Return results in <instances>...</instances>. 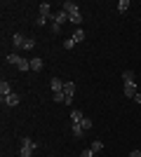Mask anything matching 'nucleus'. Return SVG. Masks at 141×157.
<instances>
[{
  "label": "nucleus",
  "instance_id": "6ab92c4d",
  "mask_svg": "<svg viewBox=\"0 0 141 157\" xmlns=\"http://www.w3.org/2000/svg\"><path fill=\"white\" fill-rule=\"evenodd\" d=\"M89 148H92V150H94V155H96V152H101V150H104V143H101V141H92V145H89Z\"/></svg>",
  "mask_w": 141,
  "mask_h": 157
},
{
  "label": "nucleus",
  "instance_id": "0eeeda50",
  "mask_svg": "<svg viewBox=\"0 0 141 157\" xmlns=\"http://www.w3.org/2000/svg\"><path fill=\"white\" fill-rule=\"evenodd\" d=\"M52 5L49 2H40V17H45V19H52Z\"/></svg>",
  "mask_w": 141,
  "mask_h": 157
},
{
  "label": "nucleus",
  "instance_id": "b1692460",
  "mask_svg": "<svg viewBox=\"0 0 141 157\" xmlns=\"http://www.w3.org/2000/svg\"><path fill=\"white\" fill-rule=\"evenodd\" d=\"M49 19H45V17H38V21H35V26H45Z\"/></svg>",
  "mask_w": 141,
  "mask_h": 157
},
{
  "label": "nucleus",
  "instance_id": "a211bd4d",
  "mask_svg": "<svg viewBox=\"0 0 141 157\" xmlns=\"http://www.w3.org/2000/svg\"><path fill=\"white\" fill-rule=\"evenodd\" d=\"M122 80H125V82H134L136 75H134L132 71H122Z\"/></svg>",
  "mask_w": 141,
  "mask_h": 157
},
{
  "label": "nucleus",
  "instance_id": "ddd939ff",
  "mask_svg": "<svg viewBox=\"0 0 141 157\" xmlns=\"http://www.w3.org/2000/svg\"><path fill=\"white\" fill-rule=\"evenodd\" d=\"M52 98L57 101V103H64V105H68V98H66V94H64V92H54V94H52Z\"/></svg>",
  "mask_w": 141,
  "mask_h": 157
},
{
  "label": "nucleus",
  "instance_id": "9d476101",
  "mask_svg": "<svg viewBox=\"0 0 141 157\" xmlns=\"http://www.w3.org/2000/svg\"><path fill=\"white\" fill-rule=\"evenodd\" d=\"M42 68H45V63H42V59H40V56H35V59H31V71L40 73Z\"/></svg>",
  "mask_w": 141,
  "mask_h": 157
},
{
  "label": "nucleus",
  "instance_id": "dca6fc26",
  "mask_svg": "<svg viewBox=\"0 0 141 157\" xmlns=\"http://www.w3.org/2000/svg\"><path fill=\"white\" fill-rule=\"evenodd\" d=\"M71 131H73L75 138H82V136H85V129H82L80 124H73V127H71Z\"/></svg>",
  "mask_w": 141,
  "mask_h": 157
},
{
  "label": "nucleus",
  "instance_id": "2eb2a0df",
  "mask_svg": "<svg viewBox=\"0 0 141 157\" xmlns=\"http://www.w3.org/2000/svg\"><path fill=\"white\" fill-rule=\"evenodd\" d=\"M82 117H85V115H82L80 110H71V122H73V124H80Z\"/></svg>",
  "mask_w": 141,
  "mask_h": 157
},
{
  "label": "nucleus",
  "instance_id": "aec40b11",
  "mask_svg": "<svg viewBox=\"0 0 141 157\" xmlns=\"http://www.w3.org/2000/svg\"><path fill=\"white\" fill-rule=\"evenodd\" d=\"M80 127H82V129H85V131H89V129H92V120H89V117H82Z\"/></svg>",
  "mask_w": 141,
  "mask_h": 157
},
{
  "label": "nucleus",
  "instance_id": "39448f33",
  "mask_svg": "<svg viewBox=\"0 0 141 157\" xmlns=\"http://www.w3.org/2000/svg\"><path fill=\"white\" fill-rule=\"evenodd\" d=\"M64 94H66L68 103L73 101V94H75V82H64Z\"/></svg>",
  "mask_w": 141,
  "mask_h": 157
},
{
  "label": "nucleus",
  "instance_id": "7ed1b4c3",
  "mask_svg": "<svg viewBox=\"0 0 141 157\" xmlns=\"http://www.w3.org/2000/svg\"><path fill=\"white\" fill-rule=\"evenodd\" d=\"M61 10H64L68 17H73V14H80V7L75 5L73 0H66V2H61Z\"/></svg>",
  "mask_w": 141,
  "mask_h": 157
},
{
  "label": "nucleus",
  "instance_id": "a878e982",
  "mask_svg": "<svg viewBox=\"0 0 141 157\" xmlns=\"http://www.w3.org/2000/svg\"><path fill=\"white\" fill-rule=\"evenodd\" d=\"M134 101H136V103L141 105V94H136V96H134Z\"/></svg>",
  "mask_w": 141,
  "mask_h": 157
},
{
  "label": "nucleus",
  "instance_id": "f257e3e1",
  "mask_svg": "<svg viewBox=\"0 0 141 157\" xmlns=\"http://www.w3.org/2000/svg\"><path fill=\"white\" fill-rule=\"evenodd\" d=\"M35 148H38V143H35L33 138H24L21 141V157H33V152H35Z\"/></svg>",
  "mask_w": 141,
  "mask_h": 157
},
{
  "label": "nucleus",
  "instance_id": "f03ea898",
  "mask_svg": "<svg viewBox=\"0 0 141 157\" xmlns=\"http://www.w3.org/2000/svg\"><path fill=\"white\" fill-rule=\"evenodd\" d=\"M52 24H57V26H64V24H66V21H71V17H68L66 12H64V10H59V12H54L52 14Z\"/></svg>",
  "mask_w": 141,
  "mask_h": 157
},
{
  "label": "nucleus",
  "instance_id": "1a4fd4ad",
  "mask_svg": "<svg viewBox=\"0 0 141 157\" xmlns=\"http://www.w3.org/2000/svg\"><path fill=\"white\" fill-rule=\"evenodd\" d=\"M26 59H21L19 54H7V63H12V66H17V68H21V63H24Z\"/></svg>",
  "mask_w": 141,
  "mask_h": 157
},
{
  "label": "nucleus",
  "instance_id": "f8f14e48",
  "mask_svg": "<svg viewBox=\"0 0 141 157\" xmlns=\"http://www.w3.org/2000/svg\"><path fill=\"white\" fill-rule=\"evenodd\" d=\"M49 85H52V92H64V82H61L59 78H52Z\"/></svg>",
  "mask_w": 141,
  "mask_h": 157
},
{
  "label": "nucleus",
  "instance_id": "4468645a",
  "mask_svg": "<svg viewBox=\"0 0 141 157\" xmlns=\"http://www.w3.org/2000/svg\"><path fill=\"white\" fill-rule=\"evenodd\" d=\"M71 38L75 40V45H80V42H82L85 38H87V35H85V31H82V28H78V31H75L73 35H71Z\"/></svg>",
  "mask_w": 141,
  "mask_h": 157
},
{
  "label": "nucleus",
  "instance_id": "5701e85b",
  "mask_svg": "<svg viewBox=\"0 0 141 157\" xmlns=\"http://www.w3.org/2000/svg\"><path fill=\"white\" fill-rule=\"evenodd\" d=\"M80 157H94V150H92V148H87V150L80 152Z\"/></svg>",
  "mask_w": 141,
  "mask_h": 157
},
{
  "label": "nucleus",
  "instance_id": "20e7f679",
  "mask_svg": "<svg viewBox=\"0 0 141 157\" xmlns=\"http://www.w3.org/2000/svg\"><path fill=\"white\" fill-rule=\"evenodd\" d=\"M122 92H125V96H127V98H134L136 94H139L136 82H125V89H122Z\"/></svg>",
  "mask_w": 141,
  "mask_h": 157
},
{
  "label": "nucleus",
  "instance_id": "423d86ee",
  "mask_svg": "<svg viewBox=\"0 0 141 157\" xmlns=\"http://www.w3.org/2000/svg\"><path fill=\"white\" fill-rule=\"evenodd\" d=\"M2 101H5V105L14 108V105H19V94H17V92H12V94H7V96L2 98Z\"/></svg>",
  "mask_w": 141,
  "mask_h": 157
},
{
  "label": "nucleus",
  "instance_id": "9b49d317",
  "mask_svg": "<svg viewBox=\"0 0 141 157\" xmlns=\"http://www.w3.org/2000/svg\"><path fill=\"white\" fill-rule=\"evenodd\" d=\"M0 94H2V98H5L7 94H12V85H10L7 80H2V82H0Z\"/></svg>",
  "mask_w": 141,
  "mask_h": 157
},
{
  "label": "nucleus",
  "instance_id": "6e6552de",
  "mask_svg": "<svg viewBox=\"0 0 141 157\" xmlns=\"http://www.w3.org/2000/svg\"><path fill=\"white\" fill-rule=\"evenodd\" d=\"M24 42H26V38H24L21 33H14L12 35V45L17 47V49H24Z\"/></svg>",
  "mask_w": 141,
  "mask_h": 157
},
{
  "label": "nucleus",
  "instance_id": "412c9836",
  "mask_svg": "<svg viewBox=\"0 0 141 157\" xmlns=\"http://www.w3.org/2000/svg\"><path fill=\"white\" fill-rule=\"evenodd\" d=\"M73 47H75V40H73V38L64 40V49H73Z\"/></svg>",
  "mask_w": 141,
  "mask_h": 157
},
{
  "label": "nucleus",
  "instance_id": "393cba45",
  "mask_svg": "<svg viewBox=\"0 0 141 157\" xmlns=\"http://www.w3.org/2000/svg\"><path fill=\"white\" fill-rule=\"evenodd\" d=\"M129 157H141V152L139 150H132V152H129Z\"/></svg>",
  "mask_w": 141,
  "mask_h": 157
},
{
  "label": "nucleus",
  "instance_id": "4be33fe9",
  "mask_svg": "<svg viewBox=\"0 0 141 157\" xmlns=\"http://www.w3.org/2000/svg\"><path fill=\"white\" fill-rule=\"evenodd\" d=\"M35 47V40L33 38H26V42H24V49H33Z\"/></svg>",
  "mask_w": 141,
  "mask_h": 157
},
{
  "label": "nucleus",
  "instance_id": "f3484780",
  "mask_svg": "<svg viewBox=\"0 0 141 157\" xmlns=\"http://www.w3.org/2000/svg\"><path fill=\"white\" fill-rule=\"evenodd\" d=\"M127 10H129V0H120V2H118V12L125 14Z\"/></svg>",
  "mask_w": 141,
  "mask_h": 157
}]
</instances>
